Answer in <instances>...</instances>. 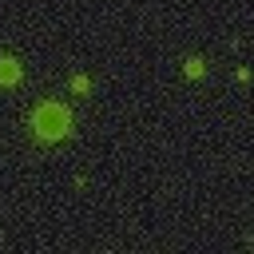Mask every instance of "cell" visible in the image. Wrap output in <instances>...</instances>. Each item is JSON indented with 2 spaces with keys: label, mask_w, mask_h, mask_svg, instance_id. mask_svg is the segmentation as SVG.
Returning <instances> with one entry per match:
<instances>
[{
  "label": "cell",
  "mask_w": 254,
  "mask_h": 254,
  "mask_svg": "<svg viewBox=\"0 0 254 254\" xmlns=\"http://www.w3.org/2000/svg\"><path fill=\"white\" fill-rule=\"evenodd\" d=\"M36 131H40L44 139H60V135L67 131V111L56 107V103H44V107L36 111Z\"/></svg>",
  "instance_id": "obj_1"
},
{
  "label": "cell",
  "mask_w": 254,
  "mask_h": 254,
  "mask_svg": "<svg viewBox=\"0 0 254 254\" xmlns=\"http://www.w3.org/2000/svg\"><path fill=\"white\" fill-rule=\"evenodd\" d=\"M16 75H20L16 64L12 60H0V83H16Z\"/></svg>",
  "instance_id": "obj_2"
}]
</instances>
